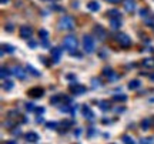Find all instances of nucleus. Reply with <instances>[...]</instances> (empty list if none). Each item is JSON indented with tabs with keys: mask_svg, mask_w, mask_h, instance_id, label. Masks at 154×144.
I'll return each instance as SVG.
<instances>
[{
	"mask_svg": "<svg viewBox=\"0 0 154 144\" xmlns=\"http://www.w3.org/2000/svg\"><path fill=\"white\" fill-rule=\"evenodd\" d=\"M57 26H59L60 30H73L76 27V22H74V19L72 16H61Z\"/></svg>",
	"mask_w": 154,
	"mask_h": 144,
	"instance_id": "nucleus-1",
	"label": "nucleus"
},
{
	"mask_svg": "<svg viewBox=\"0 0 154 144\" xmlns=\"http://www.w3.org/2000/svg\"><path fill=\"white\" fill-rule=\"evenodd\" d=\"M63 46H64V49H66L67 51H70V53L76 51V50H77V46H79L77 37H76V36H73V34H70V36H66V37H64V40H63Z\"/></svg>",
	"mask_w": 154,
	"mask_h": 144,
	"instance_id": "nucleus-2",
	"label": "nucleus"
},
{
	"mask_svg": "<svg viewBox=\"0 0 154 144\" xmlns=\"http://www.w3.org/2000/svg\"><path fill=\"white\" fill-rule=\"evenodd\" d=\"M83 49H84V51H86L87 54L94 53L96 44H94V39L91 37V36H88V34L83 36Z\"/></svg>",
	"mask_w": 154,
	"mask_h": 144,
	"instance_id": "nucleus-3",
	"label": "nucleus"
},
{
	"mask_svg": "<svg viewBox=\"0 0 154 144\" xmlns=\"http://www.w3.org/2000/svg\"><path fill=\"white\" fill-rule=\"evenodd\" d=\"M116 41H117V43H119L121 47H126V49L131 46V39H130V37H128L126 33L116 34Z\"/></svg>",
	"mask_w": 154,
	"mask_h": 144,
	"instance_id": "nucleus-4",
	"label": "nucleus"
},
{
	"mask_svg": "<svg viewBox=\"0 0 154 144\" xmlns=\"http://www.w3.org/2000/svg\"><path fill=\"white\" fill-rule=\"evenodd\" d=\"M69 89H70V91H72L73 94H76V96H82V94H84V93L87 91V89H86L83 84H79V83H76V81L70 83Z\"/></svg>",
	"mask_w": 154,
	"mask_h": 144,
	"instance_id": "nucleus-5",
	"label": "nucleus"
},
{
	"mask_svg": "<svg viewBox=\"0 0 154 144\" xmlns=\"http://www.w3.org/2000/svg\"><path fill=\"white\" fill-rule=\"evenodd\" d=\"M19 33H20V37H22V39H24V40L32 39V34H33V29L30 27V26H27V24H24V26H22V27H20Z\"/></svg>",
	"mask_w": 154,
	"mask_h": 144,
	"instance_id": "nucleus-6",
	"label": "nucleus"
},
{
	"mask_svg": "<svg viewBox=\"0 0 154 144\" xmlns=\"http://www.w3.org/2000/svg\"><path fill=\"white\" fill-rule=\"evenodd\" d=\"M93 33L96 34V36H97V39H100L101 41L107 37V32H106V30L101 27L100 24H96V26L93 27Z\"/></svg>",
	"mask_w": 154,
	"mask_h": 144,
	"instance_id": "nucleus-7",
	"label": "nucleus"
},
{
	"mask_svg": "<svg viewBox=\"0 0 154 144\" xmlns=\"http://www.w3.org/2000/svg\"><path fill=\"white\" fill-rule=\"evenodd\" d=\"M61 54H63V50H61L60 47H53V49H51V61H53L54 64H57L61 59Z\"/></svg>",
	"mask_w": 154,
	"mask_h": 144,
	"instance_id": "nucleus-8",
	"label": "nucleus"
},
{
	"mask_svg": "<svg viewBox=\"0 0 154 144\" xmlns=\"http://www.w3.org/2000/svg\"><path fill=\"white\" fill-rule=\"evenodd\" d=\"M27 93H29V96L33 97V99H40V97H43L44 90L42 89V87H33V89L29 90Z\"/></svg>",
	"mask_w": 154,
	"mask_h": 144,
	"instance_id": "nucleus-9",
	"label": "nucleus"
},
{
	"mask_svg": "<svg viewBox=\"0 0 154 144\" xmlns=\"http://www.w3.org/2000/svg\"><path fill=\"white\" fill-rule=\"evenodd\" d=\"M82 114H83V117L87 118V120H94V117H96L94 116V113H93V110H91L87 104H84L82 107Z\"/></svg>",
	"mask_w": 154,
	"mask_h": 144,
	"instance_id": "nucleus-10",
	"label": "nucleus"
},
{
	"mask_svg": "<svg viewBox=\"0 0 154 144\" xmlns=\"http://www.w3.org/2000/svg\"><path fill=\"white\" fill-rule=\"evenodd\" d=\"M24 140L27 141V143H37L40 137H38L37 133H34V131H29V133L24 134Z\"/></svg>",
	"mask_w": 154,
	"mask_h": 144,
	"instance_id": "nucleus-11",
	"label": "nucleus"
},
{
	"mask_svg": "<svg viewBox=\"0 0 154 144\" xmlns=\"http://www.w3.org/2000/svg\"><path fill=\"white\" fill-rule=\"evenodd\" d=\"M103 74H104L106 77H107V80H110V81L117 80V74L113 72V69H110V67H104V69H103Z\"/></svg>",
	"mask_w": 154,
	"mask_h": 144,
	"instance_id": "nucleus-12",
	"label": "nucleus"
},
{
	"mask_svg": "<svg viewBox=\"0 0 154 144\" xmlns=\"http://www.w3.org/2000/svg\"><path fill=\"white\" fill-rule=\"evenodd\" d=\"M13 74H14L19 80H24V78H26V72L23 70L22 67H19V66L13 67Z\"/></svg>",
	"mask_w": 154,
	"mask_h": 144,
	"instance_id": "nucleus-13",
	"label": "nucleus"
},
{
	"mask_svg": "<svg viewBox=\"0 0 154 144\" xmlns=\"http://www.w3.org/2000/svg\"><path fill=\"white\" fill-rule=\"evenodd\" d=\"M123 6H124V9H126L128 13H133V11L136 10V3H134V0H124V2H123Z\"/></svg>",
	"mask_w": 154,
	"mask_h": 144,
	"instance_id": "nucleus-14",
	"label": "nucleus"
},
{
	"mask_svg": "<svg viewBox=\"0 0 154 144\" xmlns=\"http://www.w3.org/2000/svg\"><path fill=\"white\" fill-rule=\"evenodd\" d=\"M121 26V17H113L110 19V27L113 30H119Z\"/></svg>",
	"mask_w": 154,
	"mask_h": 144,
	"instance_id": "nucleus-15",
	"label": "nucleus"
},
{
	"mask_svg": "<svg viewBox=\"0 0 154 144\" xmlns=\"http://www.w3.org/2000/svg\"><path fill=\"white\" fill-rule=\"evenodd\" d=\"M6 51H7L9 54H13V53L16 51V49H14V46H11V44H3L2 46V54H5Z\"/></svg>",
	"mask_w": 154,
	"mask_h": 144,
	"instance_id": "nucleus-16",
	"label": "nucleus"
},
{
	"mask_svg": "<svg viewBox=\"0 0 154 144\" xmlns=\"http://www.w3.org/2000/svg\"><path fill=\"white\" fill-rule=\"evenodd\" d=\"M26 70H27L30 74H33L34 77H40V76H42V73L38 72V70H36V69H34L33 66H30V64H26Z\"/></svg>",
	"mask_w": 154,
	"mask_h": 144,
	"instance_id": "nucleus-17",
	"label": "nucleus"
},
{
	"mask_svg": "<svg viewBox=\"0 0 154 144\" xmlns=\"http://www.w3.org/2000/svg\"><path fill=\"white\" fill-rule=\"evenodd\" d=\"M99 107H100V110L107 111V110H110V103H109L107 100H100V101H99Z\"/></svg>",
	"mask_w": 154,
	"mask_h": 144,
	"instance_id": "nucleus-18",
	"label": "nucleus"
},
{
	"mask_svg": "<svg viewBox=\"0 0 154 144\" xmlns=\"http://www.w3.org/2000/svg\"><path fill=\"white\" fill-rule=\"evenodd\" d=\"M87 9L90 11H99L100 10V5L97 3V2H90V3H87Z\"/></svg>",
	"mask_w": 154,
	"mask_h": 144,
	"instance_id": "nucleus-19",
	"label": "nucleus"
},
{
	"mask_svg": "<svg viewBox=\"0 0 154 144\" xmlns=\"http://www.w3.org/2000/svg\"><path fill=\"white\" fill-rule=\"evenodd\" d=\"M140 86H141L140 80H131V81L128 83V89L130 90H137V89H140Z\"/></svg>",
	"mask_w": 154,
	"mask_h": 144,
	"instance_id": "nucleus-20",
	"label": "nucleus"
},
{
	"mask_svg": "<svg viewBox=\"0 0 154 144\" xmlns=\"http://www.w3.org/2000/svg\"><path fill=\"white\" fill-rule=\"evenodd\" d=\"M0 74H2V78L6 80V77H9L10 74H13V72H10L7 67H2V73H0Z\"/></svg>",
	"mask_w": 154,
	"mask_h": 144,
	"instance_id": "nucleus-21",
	"label": "nucleus"
},
{
	"mask_svg": "<svg viewBox=\"0 0 154 144\" xmlns=\"http://www.w3.org/2000/svg\"><path fill=\"white\" fill-rule=\"evenodd\" d=\"M143 66L147 69H153L154 67V60L153 59H144L143 60Z\"/></svg>",
	"mask_w": 154,
	"mask_h": 144,
	"instance_id": "nucleus-22",
	"label": "nucleus"
},
{
	"mask_svg": "<svg viewBox=\"0 0 154 144\" xmlns=\"http://www.w3.org/2000/svg\"><path fill=\"white\" fill-rule=\"evenodd\" d=\"M60 101H63V96H60V94H57L50 99V103H51V104H60Z\"/></svg>",
	"mask_w": 154,
	"mask_h": 144,
	"instance_id": "nucleus-23",
	"label": "nucleus"
},
{
	"mask_svg": "<svg viewBox=\"0 0 154 144\" xmlns=\"http://www.w3.org/2000/svg\"><path fill=\"white\" fill-rule=\"evenodd\" d=\"M150 126H151V118H144L141 121V128L143 130H149Z\"/></svg>",
	"mask_w": 154,
	"mask_h": 144,
	"instance_id": "nucleus-24",
	"label": "nucleus"
},
{
	"mask_svg": "<svg viewBox=\"0 0 154 144\" xmlns=\"http://www.w3.org/2000/svg\"><path fill=\"white\" fill-rule=\"evenodd\" d=\"M107 14L110 16V19H113V17H121L120 16V11L117 10V9H111V10L107 11Z\"/></svg>",
	"mask_w": 154,
	"mask_h": 144,
	"instance_id": "nucleus-25",
	"label": "nucleus"
},
{
	"mask_svg": "<svg viewBox=\"0 0 154 144\" xmlns=\"http://www.w3.org/2000/svg\"><path fill=\"white\" fill-rule=\"evenodd\" d=\"M101 86H103V84H101V81H100L97 77L91 78V87H93V89H97V87H101Z\"/></svg>",
	"mask_w": 154,
	"mask_h": 144,
	"instance_id": "nucleus-26",
	"label": "nucleus"
},
{
	"mask_svg": "<svg viewBox=\"0 0 154 144\" xmlns=\"http://www.w3.org/2000/svg\"><path fill=\"white\" fill-rule=\"evenodd\" d=\"M121 141H123V143H126V144H133L134 143V140H133L128 134H124V136L121 137Z\"/></svg>",
	"mask_w": 154,
	"mask_h": 144,
	"instance_id": "nucleus-27",
	"label": "nucleus"
},
{
	"mask_svg": "<svg viewBox=\"0 0 154 144\" xmlns=\"http://www.w3.org/2000/svg\"><path fill=\"white\" fill-rule=\"evenodd\" d=\"M13 86H14V84H13V81H10V80H5V83H3V89L9 91V90L13 89Z\"/></svg>",
	"mask_w": 154,
	"mask_h": 144,
	"instance_id": "nucleus-28",
	"label": "nucleus"
},
{
	"mask_svg": "<svg viewBox=\"0 0 154 144\" xmlns=\"http://www.w3.org/2000/svg\"><path fill=\"white\" fill-rule=\"evenodd\" d=\"M113 100H114V101H126L127 96L126 94H114L113 96Z\"/></svg>",
	"mask_w": 154,
	"mask_h": 144,
	"instance_id": "nucleus-29",
	"label": "nucleus"
},
{
	"mask_svg": "<svg viewBox=\"0 0 154 144\" xmlns=\"http://www.w3.org/2000/svg\"><path fill=\"white\" fill-rule=\"evenodd\" d=\"M46 127L50 128V130H56V128L59 127V123L57 121H49V123H46Z\"/></svg>",
	"mask_w": 154,
	"mask_h": 144,
	"instance_id": "nucleus-30",
	"label": "nucleus"
},
{
	"mask_svg": "<svg viewBox=\"0 0 154 144\" xmlns=\"http://www.w3.org/2000/svg\"><path fill=\"white\" fill-rule=\"evenodd\" d=\"M38 36H40L42 39H49V32H47L46 29H40V30H38Z\"/></svg>",
	"mask_w": 154,
	"mask_h": 144,
	"instance_id": "nucleus-31",
	"label": "nucleus"
},
{
	"mask_svg": "<svg viewBox=\"0 0 154 144\" xmlns=\"http://www.w3.org/2000/svg\"><path fill=\"white\" fill-rule=\"evenodd\" d=\"M146 23H147V26H154V14L146 17Z\"/></svg>",
	"mask_w": 154,
	"mask_h": 144,
	"instance_id": "nucleus-32",
	"label": "nucleus"
},
{
	"mask_svg": "<svg viewBox=\"0 0 154 144\" xmlns=\"http://www.w3.org/2000/svg\"><path fill=\"white\" fill-rule=\"evenodd\" d=\"M36 106H34V103H26V110L27 111H36Z\"/></svg>",
	"mask_w": 154,
	"mask_h": 144,
	"instance_id": "nucleus-33",
	"label": "nucleus"
},
{
	"mask_svg": "<svg viewBox=\"0 0 154 144\" xmlns=\"http://www.w3.org/2000/svg\"><path fill=\"white\" fill-rule=\"evenodd\" d=\"M147 13H149V10H147V9H141V10H140V16L143 17V19H146V17L149 16Z\"/></svg>",
	"mask_w": 154,
	"mask_h": 144,
	"instance_id": "nucleus-34",
	"label": "nucleus"
},
{
	"mask_svg": "<svg viewBox=\"0 0 154 144\" xmlns=\"http://www.w3.org/2000/svg\"><path fill=\"white\" fill-rule=\"evenodd\" d=\"M140 143H154V139H153V137H149V139H143V140H140Z\"/></svg>",
	"mask_w": 154,
	"mask_h": 144,
	"instance_id": "nucleus-35",
	"label": "nucleus"
},
{
	"mask_svg": "<svg viewBox=\"0 0 154 144\" xmlns=\"http://www.w3.org/2000/svg\"><path fill=\"white\" fill-rule=\"evenodd\" d=\"M11 133L14 134V136H20V134H22V130L16 127V130H11Z\"/></svg>",
	"mask_w": 154,
	"mask_h": 144,
	"instance_id": "nucleus-36",
	"label": "nucleus"
},
{
	"mask_svg": "<svg viewBox=\"0 0 154 144\" xmlns=\"http://www.w3.org/2000/svg\"><path fill=\"white\" fill-rule=\"evenodd\" d=\"M27 46H29V47H32V49H34V47L37 46V43H36V41H33V40H30V41L27 43Z\"/></svg>",
	"mask_w": 154,
	"mask_h": 144,
	"instance_id": "nucleus-37",
	"label": "nucleus"
},
{
	"mask_svg": "<svg viewBox=\"0 0 154 144\" xmlns=\"http://www.w3.org/2000/svg\"><path fill=\"white\" fill-rule=\"evenodd\" d=\"M36 113H37V114H43V113H44V107H37V109H36Z\"/></svg>",
	"mask_w": 154,
	"mask_h": 144,
	"instance_id": "nucleus-38",
	"label": "nucleus"
},
{
	"mask_svg": "<svg viewBox=\"0 0 154 144\" xmlns=\"http://www.w3.org/2000/svg\"><path fill=\"white\" fill-rule=\"evenodd\" d=\"M38 59H40V61H42V63H43L44 66H49V63H47V61H46V57H42V56H40V57H38Z\"/></svg>",
	"mask_w": 154,
	"mask_h": 144,
	"instance_id": "nucleus-39",
	"label": "nucleus"
},
{
	"mask_svg": "<svg viewBox=\"0 0 154 144\" xmlns=\"http://www.w3.org/2000/svg\"><path fill=\"white\" fill-rule=\"evenodd\" d=\"M43 41H42V46L43 47H49V41H47V39H42Z\"/></svg>",
	"mask_w": 154,
	"mask_h": 144,
	"instance_id": "nucleus-40",
	"label": "nucleus"
},
{
	"mask_svg": "<svg viewBox=\"0 0 154 144\" xmlns=\"http://www.w3.org/2000/svg\"><path fill=\"white\" fill-rule=\"evenodd\" d=\"M6 30H9V32H13V26H11V24H6Z\"/></svg>",
	"mask_w": 154,
	"mask_h": 144,
	"instance_id": "nucleus-41",
	"label": "nucleus"
},
{
	"mask_svg": "<svg viewBox=\"0 0 154 144\" xmlns=\"http://www.w3.org/2000/svg\"><path fill=\"white\" fill-rule=\"evenodd\" d=\"M80 134H82V130H80V128H79V130H76V131H74V136H77V137H79Z\"/></svg>",
	"mask_w": 154,
	"mask_h": 144,
	"instance_id": "nucleus-42",
	"label": "nucleus"
},
{
	"mask_svg": "<svg viewBox=\"0 0 154 144\" xmlns=\"http://www.w3.org/2000/svg\"><path fill=\"white\" fill-rule=\"evenodd\" d=\"M73 7H74V9H77V7H79V2H76V0H74V2H73Z\"/></svg>",
	"mask_w": 154,
	"mask_h": 144,
	"instance_id": "nucleus-43",
	"label": "nucleus"
},
{
	"mask_svg": "<svg viewBox=\"0 0 154 144\" xmlns=\"http://www.w3.org/2000/svg\"><path fill=\"white\" fill-rule=\"evenodd\" d=\"M106 2H109V3H119L120 0H106Z\"/></svg>",
	"mask_w": 154,
	"mask_h": 144,
	"instance_id": "nucleus-44",
	"label": "nucleus"
},
{
	"mask_svg": "<svg viewBox=\"0 0 154 144\" xmlns=\"http://www.w3.org/2000/svg\"><path fill=\"white\" fill-rule=\"evenodd\" d=\"M0 2H2V5H7V3H9L10 0H0Z\"/></svg>",
	"mask_w": 154,
	"mask_h": 144,
	"instance_id": "nucleus-45",
	"label": "nucleus"
},
{
	"mask_svg": "<svg viewBox=\"0 0 154 144\" xmlns=\"http://www.w3.org/2000/svg\"><path fill=\"white\" fill-rule=\"evenodd\" d=\"M150 80H151V81H154V74H151V76H150Z\"/></svg>",
	"mask_w": 154,
	"mask_h": 144,
	"instance_id": "nucleus-46",
	"label": "nucleus"
},
{
	"mask_svg": "<svg viewBox=\"0 0 154 144\" xmlns=\"http://www.w3.org/2000/svg\"><path fill=\"white\" fill-rule=\"evenodd\" d=\"M150 103H154V99H150Z\"/></svg>",
	"mask_w": 154,
	"mask_h": 144,
	"instance_id": "nucleus-47",
	"label": "nucleus"
}]
</instances>
